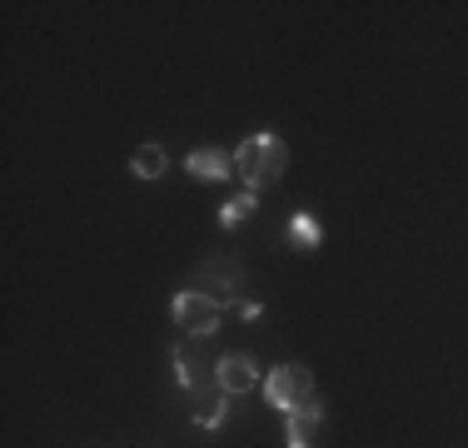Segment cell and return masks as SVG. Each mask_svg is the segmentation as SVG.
Returning a JSON list of instances; mask_svg holds the SVG:
<instances>
[{
	"label": "cell",
	"instance_id": "cell-1",
	"mask_svg": "<svg viewBox=\"0 0 468 448\" xmlns=\"http://www.w3.org/2000/svg\"><path fill=\"white\" fill-rule=\"evenodd\" d=\"M284 170H289V144L274 130H260L234 144V175H239V185L250 195H260L264 185H280Z\"/></svg>",
	"mask_w": 468,
	"mask_h": 448
},
{
	"label": "cell",
	"instance_id": "cell-2",
	"mask_svg": "<svg viewBox=\"0 0 468 448\" xmlns=\"http://www.w3.org/2000/svg\"><path fill=\"white\" fill-rule=\"evenodd\" d=\"M264 399L274 403V409H304V403H314V374H309L304 364H280L270 368V379H264Z\"/></svg>",
	"mask_w": 468,
	"mask_h": 448
},
{
	"label": "cell",
	"instance_id": "cell-3",
	"mask_svg": "<svg viewBox=\"0 0 468 448\" xmlns=\"http://www.w3.org/2000/svg\"><path fill=\"white\" fill-rule=\"evenodd\" d=\"M219 319H225V304L209 294H199V289H180L175 294V324L189 334V339H209V334L219 329Z\"/></svg>",
	"mask_w": 468,
	"mask_h": 448
},
{
	"label": "cell",
	"instance_id": "cell-4",
	"mask_svg": "<svg viewBox=\"0 0 468 448\" xmlns=\"http://www.w3.org/2000/svg\"><path fill=\"white\" fill-rule=\"evenodd\" d=\"M239 284H244V269H239V264H229V260H205L189 289H199V294L219 299V304H234Z\"/></svg>",
	"mask_w": 468,
	"mask_h": 448
},
{
	"label": "cell",
	"instance_id": "cell-5",
	"mask_svg": "<svg viewBox=\"0 0 468 448\" xmlns=\"http://www.w3.org/2000/svg\"><path fill=\"white\" fill-rule=\"evenodd\" d=\"M215 389H219V394H229V399L260 389V364H254L250 354H225L215 364Z\"/></svg>",
	"mask_w": 468,
	"mask_h": 448
},
{
	"label": "cell",
	"instance_id": "cell-6",
	"mask_svg": "<svg viewBox=\"0 0 468 448\" xmlns=\"http://www.w3.org/2000/svg\"><path fill=\"white\" fill-rule=\"evenodd\" d=\"M185 170H189V179H199V185H219V179L234 175V150H225V144L189 150L185 155Z\"/></svg>",
	"mask_w": 468,
	"mask_h": 448
},
{
	"label": "cell",
	"instance_id": "cell-7",
	"mask_svg": "<svg viewBox=\"0 0 468 448\" xmlns=\"http://www.w3.org/2000/svg\"><path fill=\"white\" fill-rule=\"evenodd\" d=\"M319 423H324V409H319V399L304 403V409H289V413H284V443H289V448H314Z\"/></svg>",
	"mask_w": 468,
	"mask_h": 448
},
{
	"label": "cell",
	"instance_id": "cell-8",
	"mask_svg": "<svg viewBox=\"0 0 468 448\" xmlns=\"http://www.w3.org/2000/svg\"><path fill=\"white\" fill-rule=\"evenodd\" d=\"M284 240H289V250H294V254H309V250H319V240H324V229H319V219H314V215H304V209H299V215L289 219Z\"/></svg>",
	"mask_w": 468,
	"mask_h": 448
},
{
	"label": "cell",
	"instance_id": "cell-9",
	"mask_svg": "<svg viewBox=\"0 0 468 448\" xmlns=\"http://www.w3.org/2000/svg\"><path fill=\"white\" fill-rule=\"evenodd\" d=\"M165 165H170V155H165L160 144H140V150L130 155V175L135 179H160Z\"/></svg>",
	"mask_w": 468,
	"mask_h": 448
},
{
	"label": "cell",
	"instance_id": "cell-10",
	"mask_svg": "<svg viewBox=\"0 0 468 448\" xmlns=\"http://www.w3.org/2000/svg\"><path fill=\"white\" fill-rule=\"evenodd\" d=\"M254 209H260V195H250V189H244V195H234L229 205H219V224H225V229H239Z\"/></svg>",
	"mask_w": 468,
	"mask_h": 448
},
{
	"label": "cell",
	"instance_id": "cell-11",
	"mask_svg": "<svg viewBox=\"0 0 468 448\" xmlns=\"http://www.w3.org/2000/svg\"><path fill=\"white\" fill-rule=\"evenodd\" d=\"M225 409H229V394H205L199 399V409H195V423L199 429H219V423H225Z\"/></svg>",
	"mask_w": 468,
	"mask_h": 448
}]
</instances>
